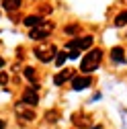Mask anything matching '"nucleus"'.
<instances>
[{
  "label": "nucleus",
  "mask_w": 127,
  "mask_h": 129,
  "mask_svg": "<svg viewBox=\"0 0 127 129\" xmlns=\"http://www.w3.org/2000/svg\"><path fill=\"white\" fill-rule=\"evenodd\" d=\"M101 59H103V51L99 49V47H92V49H88L86 55H84L82 61H80V72H82V74H90V72H94V70L101 66Z\"/></svg>",
  "instance_id": "1"
},
{
  "label": "nucleus",
  "mask_w": 127,
  "mask_h": 129,
  "mask_svg": "<svg viewBox=\"0 0 127 129\" xmlns=\"http://www.w3.org/2000/svg\"><path fill=\"white\" fill-rule=\"evenodd\" d=\"M92 45V37L86 35V37H78V39H72L68 43V57H78V53H80L82 49H88V47Z\"/></svg>",
  "instance_id": "2"
},
{
  "label": "nucleus",
  "mask_w": 127,
  "mask_h": 129,
  "mask_svg": "<svg viewBox=\"0 0 127 129\" xmlns=\"http://www.w3.org/2000/svg\"><path fill=\"white\" fill-rule=\"evenodd\" d=\"M51 31H53V23L43 21L41 25H37V27H33V29L29 31V37L33 39V41H41V39H45L47 35H51Z\"/></svg>",
  "instance_id": "3"
},
{
  "label": "nucleus",
  "mask_w": 127,
  "mask_h": 129,
  "mask_svg": "<svg viewBox=\"0 0 127 129\" xmlns=\"http://www.w3.org/2000/svg\"><path fill=\"white\" fill-rule=\"evenodd\" d=\"M55 55H57L55 45H39L37 49H35V57H37L39 61H43V63L55 59Z\"/></svg>",
  "instance_id": "4"
},
{
  "label": "nucleus",
  "mask_w": 127,
  "mask_h": 129,
  "mask_svg": "<svg viewBox=\"0 0 127 129\" xmlns=\"http://www.w3.org/2000/svg\"><path fill=\"white\" fill-rule=\"evenodd\" d=\"M90 84H92V78H90L88 74H82V76L72 78V88H74V90H86V88H90Z\"/></svg>",
  "instance_id": "5"
},
{
  "label": "nucleus",
  "mask_w": 127,
  "mask_h": 129,
  "mask_svg": "<svg viewBox=\"0 0 127 129\" xmlns=\"http://www.w3.org/2000/svg\"><path fill=\"white\" fill-rule=\"evenodd\" d=\"M14 111H17V115H21L25 121H33V119H35V111H33V107H27L25 103H19L17 107H14Z\"/></svg>",
  "instance_id": "6"
},
{
  "label": "nucleus",
  "mask_w": 127,
  "mask_h": 129,
  "mask_svg": "<svg viewBox=\"0 0 127 129\" xmlns=\"http://www.w3.org/2000/svg\"><path fill=\"white\" fill-rule=\"evenodd\" d=\"M21 103H25L27 107H37L39 105V96H37V92L35 90H25L23 92V96H21Z\"/></svg>",
  "instance_id": "7"
},
{
  "label": "nucleus",
  "mask_w": 127,
  "mask_h": 129,
  "mask_svg": "<svg viewBox=\"0 0 127 129\" xmlns=\"http://www.w3.org/2000/svg\"><path fill=\"white\" fill-rule=\"evenodd\" d=\"M72 76H74V72L70 68H66V70H61V72H57L53 76V84L55 86H61V84H66L68 80H72Z\"/></svg>",
  "instance_id": "8"
},
{
  "label": "nucleus",
  "mask_w": 127,
  "mask_h": 129,
  "mask_svg": "<svg viewBox=\"0 0 127 129\" xmlns=\"http://www.w3.org/2000/svg\"><path fill=\"white\" fill-rule=\"evenodd\" d=\"M23 23H25L29 29H33V27H37V25L43 23V17H41V14H29V17L23 19Z\"/></svg>",
  "instance_id": "9"
},
{
  "label": "nucleus",
  "mask_w": 127,
  "mask_h": 129,
  "mask_svg": "<svg viewBox=\"0 0 127 129\" xmlns=\"http://www.w3.org/2000/svg\"><path fill=\"white\" fill-rule=\"evenodd\" d=\"M111 59L115 63H125V53H123V47H113L111 49Z\"/></svg>",
  "instance_id": "10"
},
{
  "label": "nucleus",
  "mask_w": 127,
  "mask_h": 129,
  "mask_svg": "<svg viewBox=\"0 0 127 129\" xmlns=\"http://www.w3.org/2000/svg\"><path fill=\"white\" fill-rule=\"evenodd\" d=\"M23 4V0H2V8L8 10V12H14V10H19Z\"/></svg>",
  "instance_id": "11"
},
{
  "label": "nucleus",
  "mask_w": 127,
  "mask_h": 129,
  "mask_svg": "<svg viewBox=\"0 0 127 129\" xmlns=\"http://www.w3.org/2000/svg\"><path fill=\"white\" fill-rule=\"evenodd\" d=\"M72 121H74L76 127H88V129H90V119H88L86 115H74Z\"/></svg>",
  "instance_id": "12"
},
{
  "label": "nucleus",
  "mask_w": 127,
  "mask_h": 129,
  "mask_svg": "<svg viewBox=\"0 0 127 129\" xmlns=\"http://www.w3.org/2000/svg\"><path fill=\"white\" fill-rule=\"evenodd\" d=\"M123 25H127V10L125 12H119L117 17H115V27H123Z\"/></svg>",
  "instance_id": "13"
},
{
  "label": "nucleus",
  "mask_w": 127,
  "mask_h": 129,
  "mask_svg": "<svg viewBox=\"0 0 127 129\" xmlns=\"http://www.w3.org/2000/svg\"><path fill=\"white\" fill-rule=\"evenodd\" d=\"M25 76H27V80H29L31 84H33V82H35V78H37V74H35L33 68H25Z\"/></svg>",
  "instance_id": "14"
},
{
  "label": "nucleus",
  "mask_w": 127,
  "mask_h": 129,
  "mask_svg": "<svg viewBox=\"0 0 127 129\" xmlns=\"http://www.w3.org/2000/svg\"><path fill=\"white\" fill-rule=\"evenodd\" d=\"M66 51H57V55H55V63L57 66H64V63H66Z\"/></svg>",
  "instance_id": "15"
},
{
  "label": "nucleus",
  "mask_w": 127,
  "mask_h": 129,
  "mask_svg": "<svg viewBox=\"0 0 127 129\" xmlns=\"http://www.w3.org/2000/svg\"><path fill=\"white\" fill-rule=\"evenodd\" d=\"M78 31H80L78 25H68L66 29H64V33H66V35H74V33H78Z\"/></svg>",
  "instance_id": "16"
},
{
  "label": "nucleus",
  "mask_w": 127,
  "mask_h": 129,
  "mask_svg": "<svg viewBox=\"0 0 127 129\" xmlns=\"http://www.w3.org/2000/svg\"><path fill=\"white\" fill-rule=\"evenodd\" d=\"M6 82H8V76L4 72H0V84H6Z\"/></svg>",
  "instance_id": "17"
},
{
  "label": "nucleus",
  "mask_w": 127,
  "mask_h": 129,
  "mask_svg": "<svg viewBox=\"0 0 127 129\" xmlns=\"http://www.w3.org/2000/svg\"><path fill=\"white\" fill-rule=\"evenodd\" d=\"M55 115H57V113H55V111H51V113H49V111H47V119H51V121H55Z\"/></svg>",
  "instance_id": "18"
},
{
  "label": "nucleus",
  "mask_w": 127,
  "mask_h": 129,
  "mask_svg": "<svg viewBox=\"0 0 127 129\" xmlns=\"http://www.w3.org/2000/svg\"><path fill=\"white\" fill-rule=\"evenodd\" d=\"M0 129H6V121L4 119H0Z\"/></svg>",
  "instance_id": "19"
},
{
  "label": "nucleus",
  "mask_w": 127,
  "mask_h": 129,
  "mask_svg": "<svg viewBox=\"0 0 127 129\" xmlns=\"http://www.w3.org/2000/svg\"><path fill=\"white\" fill-rule=\"evenodd\" d=\"M90 129H105V127H101V125H92Z\"/></svg>",
  "instance_id": "20"
},
{
  "label": "nucleus",
  "mask_w": 127,
  "mask_h": 129,
  "mask_svg": "<svg viewBox=\"0 0 127 129\" xmlns=\"http://www.w3.org/2000/svg\"><path fill=\"white\" fill-rule=\"evenodd\" d=\"M2 66H4V59H2V57H0V68H2Z\"/></svg>",
  "instance_id": "21"
},
{
  "label": "nucleus",
  "mask_w": 127,
  "mask_h": 129,
  "mask_svg": "<svg viewBox=\"0 0 127 129\" xmlns=\"http://www.w3.org/2000/svg\"><path fill=\"white\" fill-rule=\"evenodd\" d=\"M125 2H127V0H125Z\"/></svg>",
  "instance_id": "22"
}]
</instances>
